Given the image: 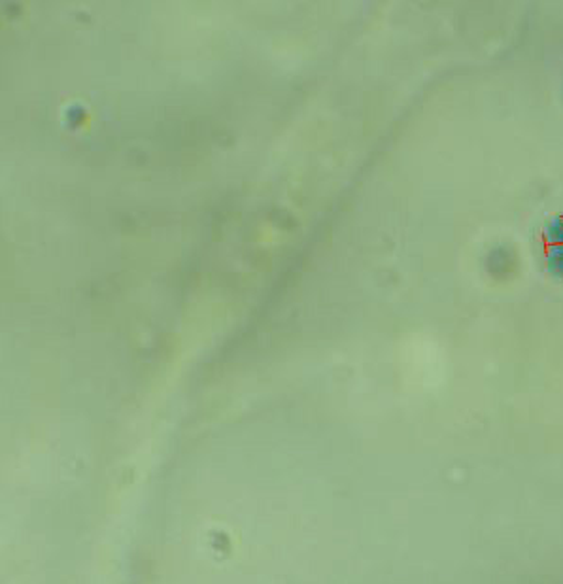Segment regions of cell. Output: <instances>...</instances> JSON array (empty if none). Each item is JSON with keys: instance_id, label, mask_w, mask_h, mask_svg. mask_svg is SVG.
<instances>
[{"instance_id": "1", "label": "cell", "mask_w": 563, "mask_h": 584, "mask_svg": "<svg viewBox=\"0 0 563 584\" xmlns=\"http://www.w3.org/2000/svg\"><path fill=\"white\" fill-rule=\"evenodd\" d=\"M562 227H563V223H562ZM550 238H552V241H558V243H560V244H556L554 248H552V252H554L556 256H560V259H563V231L562 233H556V235H552V237Z\"/></svg>"}]
</instances>
